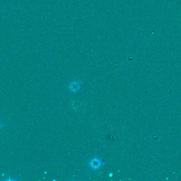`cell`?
<instances>
[{"instance_id": "cell-1", "label": "cell", "mask_w": 181, "mask_h": 181, "mask_svg": "<svg viewBox=\"0 0 181 181\" xmlns=\"http://www.w3.org/2000/svg\"><path fill=\"white\" fill-rule=\"evenodd\" d=\"M91 165L93 167V168H96V167H98L100 166V161L99 160H93L92 161V163H91Z\"/></svg>"}, {"instance_id": "cell-2", "label": "cell", "mask_w": 181, "mask_h": 181, "mask_svg": "<svg viewBox=\"0 0 181 181\" xmlns=\"http://www.w3.org/2000/svg\"><path fill=\"white\" fill-rule=\"evenodd\" d=\"M1 126H2V125H1V124H0V128H1Z\"/></svg>"}]
</instances>
